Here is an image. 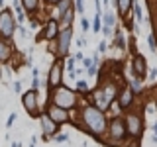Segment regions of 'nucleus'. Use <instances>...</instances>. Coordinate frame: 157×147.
I'll list each match as a JSON object with an SVG mask.
<instances>
[{
    "instance_id": "obj_1",
    "label": "nucleus",
    "mask_w": 157,
    "mask_h": 147,
    "mask_svg": "<svg viewBox=\"0 0 157 147\" xmlns=\"http://www.w3.org/2000/svg\"><path fill=\"white\" fill-rule=\"evenodd\" d=\"M77 120L75 122L71 118V124L73 127H77V130L85 131L86 135L94 137L98 143H102V139H104V131H106V124H108V114L102 110H98L96 106L88 104V102L82 98L81 100V106L77 108Z\"/></svg>"
},
{
    "instance_id": "obj_2",
    "label": "nucleus",
    "mask_w": 157,
    "mask_h": 147,
    "mask_svg": "<svg viewBox=\"0 0 157 147\" xmlns=\"http://www.w3.org/2000/svg\"><path fill=\"white\" fill-rule=\"evenodd\" d=\"M81 100L82 96H78L75 92V88H69L65 82L59 85L57 88H53L51 92H47V102L49 104H55L59 108L67 112H75L78 106H81Z\"/></svg>"
},
{
    "instance_id": "obj_3",
    "label": "nucleus",
    "mask_w": 157,
    "mask_h": 147,
    "mask_svg": "<svg viewBox=\"0 0 157 147\" xmlns=\"http://www.w3.org/2000/svg\"><path fill=\"white\" fill-rule=\"evenodd\" d=\"M128 139L126 134V124H124V116L118 114L112 116L106 124V131H104V139L102 145L104 147H124V141Z\"/></svg>"
},
{
    "instance_id": "obj_4",
    "label": "nucleus",
    "mask_w": 157,
    "mask_h": 147,
    "mask_svg": "<svg viewBox=\"0 0 157 147\" xmlns=\"http://www.w3.org/2000/svg\"><path fill=\"white\" fill-rule=\"evenodd\" d=\"M124 124H126V134L128 137H134V139H141V134L145 130V118L144 112L137 110V108H132V110L124 112Z\"/></svg>"
},
{
    "instance_id": "obj_5",
    "label": "nucleus",
    "mask_w": 157,
    "mask_h": 147,
    "mask_svg": "<svg viewBox=\"0 0 157 147\" xmlns=\"http://www.w3.org/2000/svg\"><path fill=\"white\" fill-rule=\"evenodd\" d=\"M73 26L69 28H61L57 33V37L53 39V53H55L57 59H67L69 51H71V43H73Z\"/></svg>"
},
{
    "instance_id": "obj_6",
    "label": "nucleus",
    "mask_w": 157,
    "mask_h": 147,
    "mask_svg": "<svg viewBox=\"0 0 157 147\" xmlns=\"http://www.w3.org/2000/svg\"><path fill=\"white\" fill-rule=\"evenodd\" d=\"M22 106L28 112V116H32L33 120H37V116H41L45 110V104H41V98H39V90L36 88L22 92Z\"/></svg>"
},
{
    "instance_id": "obj_7",
    "label": "nucleus",
    "mask_w": 157,
    "mask_h": 147,
    "mask_svg": "<svg viewBox=\"0 0 157 147\" xmlns=\"http://www.w3.org/2000/svg\"><path fill=\"white\" fill-rule=\"evenodd\" d=\"M16 28H18V24H16V18H14L12 10L10 8L0 10V37L12 41L14 33H16Z\"/></svg>"
},
{
    "instance_id": "obj_8",
    "label": "nucleus",
    "mask_w": 157,
    "mask_h": 147,
    "mask_svg": "<svg viewBox=\"0 0 157 147\" xmlns=\"http://www.w3.org/2000/svg\"><path fill=\"white\" fill-rule=\"evenodd\" d=\"M65 59H53L51 67H49V73H47V78L43 85L47 86V92H51L53 88H57L59 85H63V71H65Z\"/></svg>"
},
{
    "instance_id": "obj_9",
    "label": "nucleus",
    "mask_w": 157,
    "mask_h": 147,
    "mask_svg": "<svg viewBox=\"0 0 157 147\" xmlns=\"http://www.w3.org/2000/svg\"><path fill=\"white\" fill-rule=\"evenodd\" d=\"M136 94L134 90H132L130 86H128V82L124 81L120 85V90H118V96H116V102L114 104H118V110H120V114H124V112L132 110V108H136Z\"/></svg>"
},
{
    "instance_id": "obj_10",
    "label": "nucleus",
    "mask_w": 157,
    "mask_h": 147,
    "mask_svg": "<svg viewBox=\"0 0 157 147\" xmlns=\"http://www.w3.org/2000/svg\"><path fill=\"white\" fill-rule=\"evenodd\" d=\"M59 22L57 18H47L45 22L39 26V33L36 36V41H53L59 33Z\"/></svg>"
},
{
    "instance_id": "obj_11",
    "label": "nucleus",
    "mask_w": 157,
    "mask_h": 147,
    "mask_svg": "<svg viewBox=\"0 0 157 147\" xmlns=\"http://www.w3.org/2000/svg\"><path fill=\"white\" fill-rule=\"evenodd\" d=\"M147 71H149V67H147V61L145 57L141 55V53H134L132 55V67H130V73L132 77L140 78V81H147Z\"/></svg>"
},
{
    "instance_id": "obj_12",
    "label": "nucleus",
    "mask_w": 157,
    "mask_h": 147,
    "mask_svg": "<svg viewBox=\"0 0 157 147\" xmlns=\"http://www.w3.org/2000/svg\"><path fill=\"white\" fill-rule=\"evenodd\" d=\"M37 122H39V127H41V141H51V137L61 130V126H57L47 114L37 116Z\"/></svg>"
},
{
    "instance_id": "obj_13",
    "label": "nucleus",
    "mask_w": 157,
    "mask_h": 147,
    "mask_svg": "<svg viewBox=\"0 0 157 147\" xmlns=\"http://www.w3.org/2000/svg\"><path fill=\"white\" fill-rule=\"evenodd\" d=\"M43 114H47L57 126H65V124H69V122H71V112L63 110V108H59V106H55V104H49V102H47L45 110H43Z\"/></svg>"
},
{
    "instance_id": "obj_14",
    "label": "nucleus",
    "mask_w": 157,
    "mask_h": 147,
    "mask_svg": "<svg viewBox=\"0 0 157 147\" xmlns=\"http://www.w3.org/2000/svg\"><path fill=\"white\" fill-rule=\"evenodd\" d=\"M102 28H100V32L104 33V37H112V33H114V29H116V16L110 12V10H106V12H102Z\"/></svg>"
},
{
    "instance_id": "obj_15",
    "label": "nucleus",
    "mask_w": 157,
    "mask_h": 147,
    "mask_svg": "<svg viewBox=\"0 0 157 147\" xmlns=\"http://www.w3.org/2000/svg\"><path fill=\"white\" fill-rule=\"evenodd\" d=\"M14 61V45L0 37V65H10Z\"/></svg>"
},
{
    "instance_id": "obj_16",
    "label": "nucleus",
    "mask_w": 157,
    "mask_h": 147,
    "mask_svg": "<svg viewBox=\"0 0 157 147\" xmlns=\"http://www.w3.org/2000/svg\"><path fill=\"white\" fill-rule=\"evenodd\" d=\"M75 8H67L63 14H59L57 16V22H59V28H69V26H73V22H75Z\"/></svg>"
},
{
    "instance_id": "obj_17",
    "label": "nucleus",
    "mask_w": 157,
    "mask_h": 147,
    "mask_svg": "<svg viewBox=\"0 0 157 147\" xmlns=\"http://www.w3.org/2000/svg\"><path fill=\"white\" fill-rule=\"evenodd\" d=\"M20 4H22L24 12H26L28 18H29V16H37L39 6H41V0H20Z\"/></svg>"
},
{
    "instance_id": "obj_18",
    "label": "nucleus",
    "mask_w": 157,
    "mask_h": 147,
    "mask_svg": "<svg viewBox=\"0 0 157 147\" xmlns=\"http://www.w3.org/2000/svg\"><path fill=\"white\" fill-rule=\"evenodd\" d=\"M132 4H134V0H116V12H118V16H120L122 20H126L128 16H130Z\"/></svg>"
},
{
    "instance_id": "obj_19",
    "label": "nucleus",
    "mask_w": 157,
    "mask_h": 147,
    "mask_svg": "<svg viewBox=\"0 0 157 147\" xmlns=\"http://www.w3.org/2000/svg\"><path fill=\"white\" fill-rule=\"evenodd\" d=\"M126 82H128V86L134 90V94H136V96H141V94L145 92V88H144V81H140V78L132 77V78H126Z\"/></svg>"
},
{
    "instance_id": "obj_20",
    "label": "nucleus",
    "mask_w": 157,
    "mask_h": 147,
    "mask_svg": "<svg viewBox=\"0 0 157 147\" xmlns=\"http://www.w3.org/2000/svg\"><path fill=\"white\" fill-rule=\"evenodd\" d=\"M116 33H112L114 36V41L110 43V47H118L120 51H126V37H124V33H122V29H114Z\"/></svg>"
},
{
    "instance_id": "obj_21",
    "label": "nucleus",
    "mask_w": 157,
    "mask_h": 147,
    "mask_svg": "<svg viewBox=\"0 0 157 147\" xmlns=\"http://www.w3.org/2000/svg\"><path fill=\"white\" fill-rule=\"evenodd\" d=\"M75 92L78 96H82V98L90 92V86H88V82L85 81V78H77V81H75Z\"/></svg>"
},
{
    "instance_id": "obj_22",
    "label": "nucleus",
    "mask_w": 157,
    "mask_h": 147,
    "mask_svg": "<svg viewBox=\"0 0 157 147\" xmlns=\"http://www.w3.org/2000/svg\"><path fill=\"white\" fill-rule=\"evenodd\" d=\"M100 16H102V14H94V20L90 22V29L94 33H98V32H100V28H102V18Z\"/></svg>"
},
{
    "instance_id": "obj_23",
    "label": "nucleus",
    "mask_w": 157,
    "mask_h": 147,
    "mask_svg": "<svg viewBox=\"0 0 157 147\" xmlns=\"http://www.w3.org/2000/svg\"><path fill=\"white\" fill-rule=\"evenodd\" d=\"M147 47H149V51H151V53H157V37H155V33H153V32L147 36Z\"/></svg>"
},
{
    "instance_id": "obj_24",
    "label": "nucleus",
    "mask_w": 157,
    "mask_h": 147,
    "mask_svg": "<svg viewBox=\"0 0 157 147\" xmlns=\"http://www.w3.org/2000/svg\"><path fill=\"white\" fill-rule=\"evenodd\" d=\"M51 139H53V141H57L59 145H63V143H67V141H69V135L65 134V131H57V134L53 135Z\"/></svg>"
},
{
    "instance_id": "obj_25",
    "label": "nucleus",
    "mask_w": 157,
    "mask_h": 147,
    "mask_svg": "<svg viewBox=\"0 0 157 147\" xmlns=\"http://www.w3.org/2000/svg\"><path fill=\"white\" fill-rule=\"evenodd\" d=\"M132 10H134L136 22H144V12H141V4H132Z\"/></svg>"
},
{
    "instance_id": "obj_26",
    "label": "nucleus",
    "mask_w": 157,
    "mask_h": 147,
    "mask_svg": "<svg viewBox=\"0 0 157 147\" xmlns=\"http://www.w3.org/2000/svg\"><path fill=\"white\" fill-rule=\"evenodd\" d=\"M73 8H75V12L82 16L85 14V0H73Z\"/></svg>"
},
{
    "instance_id": "obj_27",
    "label": "nucleus",
    "mask_w": 157,
    "mask_h": 147,
    "mask_svg": "<svg viewBox=\"0 0 157 147\" xmlns=\"http://www.w3.org/2000/svg\"><path fill=\"white\" fill-rule=\"evenodd\" d=\"M78 24H81V32L82 33H86L88 29H90V20L85 18V16H81V22H78Z\"/></svg>"
},
{
    "instance_id": "obj_28",
    "label": "nucleus",
    "mask_w": 157,
    "mask_h": 147,
    "mask_svg": "<svg viewBox=\"0 0 157 147\" xmlns=\"http://www.w3.org/2000/svg\"><path fill=\"white\" fill-rule=\"evenodd\" d=\"M63 63H65V69H67V71H75V65H77V61H75L73 57H67Z\"/></svg>"
},
{
    "instance_id": "obj_29",
    "label": "nucleus",
    "mask_w": 157,
    "mask_h": 147,
    "mask_svg": "<svg viewBox=\"0 0 157 147\" xmlns=\"http://www.w3.org/2000/svg\"><path fill=\"white\" fill-rule=\"evenodd\" d=\"M96 51H98V53H100V55H102V53H106V51H108V39H102V41H100V43H98V47H96Z\"/></svg>"
},
{
    "instance_id": "obj_30",
    "label": "nucleus",
    "mask_w": 157,
    "mask_h": 147,
    "mask_svg": "<svg viewBox=\"0 0 157 147\" xmlns=\"http://www.w3.org/2000/svg\"><path fill=\"white\" fill-rule=\"evenodd\" d=\"M18 120V116H16V112H12V114L8 116V120H6V127H12L14 126V122Z\"/></svg>"
},
{
    "instance_id": "obj_31",
    "label": "nucleus",
    "mask_w": 157,
    "mask_h": 147,
    "mask_svg": "<svg viewBox=\"0 0 157 147\" xmlns=\"http://www.w3.org/2000/svg\"><path fill=\"white\" fill-rule=\"evenodd\" d=\"M12 90L16 92V94H22V81H14V85H12Z\"/></svg>"
},
{
    "instance_id": "obj_32",
    "label": "nucleus",
    "mask_w": 157,
    "mask_h": 147,
    "mask_svg": "<svg viewBox=\"0 0 157 147\" xmlns=\"http://www.w3.org/2000/svg\"><path fill=\"white\" fill-rule=\"evenodd\" d=\"M147 78H149V81H157V69H149V71H147Z\"/></svg>"
},
{
    "instance_id": "obj_33",
    "label": "nucleus",
    "mask_w": 157,
    "mask_h": 147,
    "mask_svg": "<svg viewBox=\"0 0 157 147\" xmlns=\"http://www.w3.org/2000/svg\"><path fill=\"white\" fill-rule=\"evenodd\" d=\"M39 86H41V81H39V77H32V88L39 90Z\"/></svg>"
},
{
    "instance_id": "obj_34",
    "label": "nucleus",
    "mask_w": 157,
    "mask_h": 147,
    "mask_svg": "<svg viewBox=\"0 0 157 147\" xmlns=\"http://www.w3.org/2000/svg\"><path fill=\"white\" fill-rule=\"evenodd\" d=\"M73 59H75V61H77V63H81V61H82V59H85V53H82V51H81V49H78V51L75 53V55H73Z\"/></svg>"
},
{
    "instance_id": "obj_35",
    "label": "nucleus",
    "mask_w": 157,
    "mask_h": 147,
    "mask_svg": "<svg viewBox=\"0 0 157 147\" xmlns=\"http://www.w3.org/2000/svg\"><path fill=\"white\" fill-rule=\"evenodd\" d=\"M85 45H86V39H85V37H78V41H77V47H78V49H82Z\"/></svg>"
},
{
    "instance_id": "obj_36",
    "label": "nucleus",
    "mask_w": 157,
    "mask_h": 147,
    "mask_svg": "<svg viewBox=\"0 0 157 147\" xmlns=\"http://www.w3.org/2000/svg\"><path fill=\"white\" fill-rule=\"evenodd\" d=\"M43 2H45V6H55L59 0H43Z\"/></svg>"
},
{
    "instance_id": "obj_37",
    "label": "nucleus",
    "mask_w": 157,
    "mask_h": 147,
    "mask_svg": "<svg viewBox=\"0 0 157 147\" xmlns=\"http://www.w3.org/2000/svg\"><path fill=\"white\" fill-rule=\"evenodd\" d=\"M32 77H39V69H37V67L32 69Z\"/></svg>"
},
{
    "instance_id": "obj_38",
    "label": "nucleus",
    "mask_w": 157,
    "mask_h": 147,
    "mask_svg": "<svg viewBox=\"0 0 157 147\" xmlns=\"http://www.w3.org/2000/svg\"><path fill=\"white\" fill-rule=\"evenodd\" d=\"M10 147H22V143L20 141H10Z\"/></svg>"
},
{
    "instance_id": "obj_39",
    "label": "nucleus",
    "mask_w": 157,
    "mask_h": 147,
    "mask_svg": "<svg viewBox=\"0 0 157 147\" xmlns=\"http://www.w3.org/2000/svg\"><path fill=\"white\" fill-rule=\"evenodd\" d=\"M151 130H153V134H155V131H157V120L153 122V126H151Z\"/></svg>"
},
{
    "instance_id": "obj_40",
    "label": "nucleus",
    "mask_w": 157,
    "mask_h": 147,
    "mask_svg": "<svg viewBox=\"0 0 157 147\" xmlns=\"http://www.w3.org/2000/svg\"><path fill=\"white\" fill-rule=\"evenodd\" d=\"M151 141H153V143H157V131H155V135L151 137Z\"/></svg>"
},
{
    "instance_id": "obj_41",
    "label": "nucleus",
    "mask_w": 157,
    "mask_h": 147,
    "mask_svg": "<svg viewBox=\"0 0 157 147\" xmlns=\"http://www.w3.org/2000/svg\"><path fill=\"white\" fill-rule=\"evenodd\" d=\"M6 6H4V0H0V10H4Z\"/></svg>"
},
{
    "instance_id": "obj_42",
    "label": "nucleus",
    "mask_w": 157,
    "mask_h": 147,
    "mask_svg": "<svg viewBox=\"0 0 157 147\" xmlns=\"http://www.w3.org/2000/svg\"><path fill=\"white\" fill-rule=\"evenodd\" d=\"M153 108H155V112H157V96H155V100H153Z\"/></svg>"
}]
</instances>
